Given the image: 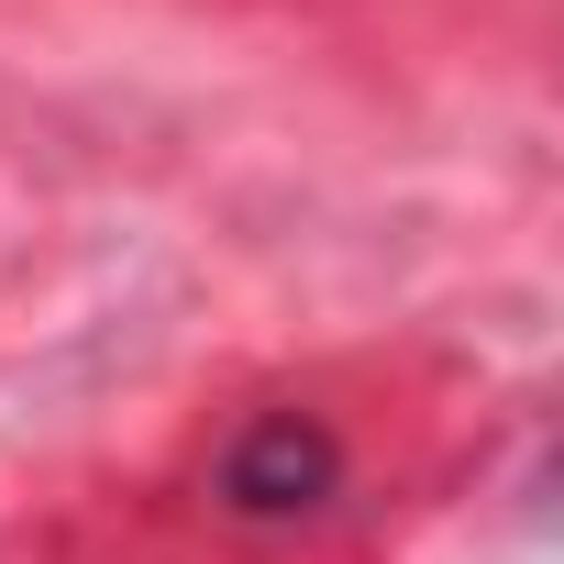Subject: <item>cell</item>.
<instances>
[{
  "label": "cell",
  "mask_w": 564,
  "mask_h": 564,
  "mask_svg": "<svg viewBox=\"0 0 564 564\" xmlns=\"http://www.w3.org/2000/svg\"><path fill=\"white\" fill-rule=\"evenodd\" d=\"M344 487V443L311 421V410H265L232 454H221V509L243 520H300Z\"/></svg>",
  "instance_id": "1"
}]
</instances>
